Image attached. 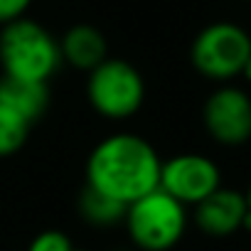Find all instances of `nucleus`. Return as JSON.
I'll return each mask as SVG.
<instances>
[{"mask_svg":"<svg viewBox=\"0 0 251 251\" xmlns=\"http://www.w3.org/2000/svg\"><path fill=\"white\" fill-rule=\"evenodd\" d=\"M251 57V37L234 23H212L197 32L190 47L192 67L212 81H229L241 76L246 59Z\"/></svg>","mask_w":251,"mask_h":251,"instance_id":"5","label":"nucleus"},{"mask_svg":"<svg viewBox=\"0 0 251 251\" xmlns=\"http://www.w3.org/2000/svg\"><path fill=\"white\" fill-rule=\"evenodd\" d=\"M241 229H244V231H251V209H246L244 222H241Z\"/></svg>","mask_w":251,"mask_h":251,"instance_id":"16","label":"nucleus"},{"mask_svg":"<svg viewBox=\"0 0 251 251\" xmlns=\"http://www.w3.org/2000/svg\"><path fill=\"white\" fill-rule=\"evenodd\" d=\"M72 251H86V249H72Z\"/></svg>","mask_w":251,"mask_h":251,"instance_id":"18","label":"nucleus"},{"mask_svg":"<svg viewBox=\"0 0 251 251\" xmlns=\"http://www.w3.org/2000/svg\"><path fill=\"white\" fill-rule=\"evenodd\" d=\"M131 244L138 251H170L187 229V212L160 187L131 202L123 217Z\"/></svg>","mask_w":251,"mask_h":251,"instance_id":"3","label":"nucleus"},{"mask_svg":"<svg viewBox=\"0 0 251 251\" xmlns=\"http://www.w3.org/2000/svg\"><path fill=\"white\" fill-rule=\"evenodd\" d=\"M72 249L74 244L62 229H45L27 246V251H72Z\"/></svg>","mask_w":251,"mask_h":251,"instance_id":"13","label":"nucleus"},{"mask_svg":"<svg viewBox=\"0 0 251 251\" xmlns=\"http://www.w3.org/2000/svg\"><path fill=\"white\" fill-rule=\"evenodd\" d=\"M0 67L5 76L50 84L62 67L59 40L37 20H13L0 27Z\"/></svg>","mask_w":251,"mask_h":251,"instance_id":"2","label":"nucleus"},{"mask_svg":"<svg viewBox=\"0 0 251 251\" xmlns=\"http://www.w3.org/2000/svg\"><path fill=\"white\" fill-rule=\"evenodd\" d=\"M246 209H249L246 197L239 190L217 187L212 195H207L202 202L195 204V224L202 234L224 239L241 229Z\"/></svg>","mask_w":251,"mask_h":251,"instance_id":"8","label":"nucleus"},{"mask_svg":"<svg viewBox=\"0 0 251 251\" xmlns=\"http://www.w3.org/2000/svg\"><path fill=\"white\" fill-rule=\"evenodd\" d=\"M126 209H128V204H123V202L89 187L86 182H84L81 192L76 195V212L91 226L106 229V226H113V224H123Z\"/></svg>","mask_w":251,"mask_h":251,"instance_id":"11","label":"nucleus"},{"mask_svg":"<svg viewBox=\"0 0 251 251\" xmlns=\"http://www.w3.org/2000/svg\"><path fill=\"white\" fill-rule=\"evenodd\" d=\"M160 155L136 133H116L94 146L86 158V185L131 204L160 185Z\"/></svg>","mask_w":251,"mask_h":251,"instance_id":"1","label":"nucleus"},{"mask_svg":"<svg viewBox=\"0 0 251 251\" xmlns=\"http://www.w3.org/2000/svg\"><path fill=\"white\" fill-rule=\"evenodd\" d=\"M163 192L175 197L180 204H197L217 187H222V175L214 160L200 153H180L160 165Z\"/></svg>","mask_w":251,"mask_h":251,"instance_id":"7","label":"nucleus"},{"mask_svg":"<svg viewBox=\"0 0 251 251\" xmlns=\"http://www.w3.org/2000/svg\"><path fill=\"white\" fill-rule=\"evenodd\" d=\"M244 197H246V204H249V209H251V185H249V190H246Z\"/></svg>","mask_w":251,"mask_h":251,"instance_id":"17","label":"nucleus"},{"mask_svg":"<svg viewBox=\"0 0 251 251\" xmlns=\"http://www.w3.org/2000/svg\"><path fill=\"white\" fill-rule=\"evenodd\" d=\"M30 5H32V0H0V27L25 18Z\"/></svg>","mask_w":251,"mask_h":251,"instance_id":"14","label":"nucleus"},{"mask_svg":"<svg viewBox=\"0 0 251 251\" xmlns=\"http://www.w3.org/2000/svg\"><path fill=\"white\" fill-rule=\"evenodd\" d=\"M241 76H244V79L251 84V57L246 59V64H244V69H241Z\"/></svg>","mask_w":251,"mask_h":251,"instance_id":"15","label":"nucleus"},{"mask_svg":"<svg viewBox=\"0 0 251 251\" xmlns=\"http://www.w3.org/2000/svg\"><path fill=\"white\" fill-rule=\"evenodd\" d=\"M59 52H62V64H69L89 74L94 67L108 59V42L99 27L89 23H79L72 25L59 37Z\"/></svg>","mask_w":251,"mask_h":251,"instance_id":"9","label":"nucleus"},{"mask_svg":"<svg viewBox=\"0 0 251 251\" xmlns=\"http://www.w3.org/2000/svg\"><path fill=\"white\" fill-rule=\"evenodd\" d=\"M202 123L207 136L226 148L251 141V96L239 86H219L202 106Z\"/></svg>","mask_w":251,"mask_h":251,"instance_id":"6","label":"nucleus"},{"mask_svg":"<svg viewBox=\"0 0 251 251\" xmlns=\"http://www.w3.org/2000/svg\"><path fill=\"white\" fill-rule=\"evenodd\" d=\"M86 99L99 116L108 121H126L136 116L146 101L143 74L131 62L108 57L89 72Z\"/></svg>","mask_w":251,"mask_h":251,"instance_id":"4","label":"nucleus"},{"mask_svg":"<svg viewBox=\"0 0 251 251\" xmlns=\"http://www.w3.org/2000/svg\"><path fill=\"white\" fill-rule=\"evenodd\" d=\"M30 128L32 126L27 121H23L18 113L0 103V158L20 153L30 138Z\"/></svg>","mask_w":251,"mask_h":251,"instance_id":"12","label":"nucleus"},{"mask_svg":"<svg viewBox=\"0 0 251 251\" xmlns=\"http://www.w3.org/2000/svg\"><path fill=\"white\" fill-rule=\"evenodd\" d=\"M0 103L18 113L23 121L35 126L45 118L52 103L50 84L47 81H25L13 76H0Z\"/></svg>","mask_w":251,"mask_h":251,"instance_id":"10","label":"nucleus"}]
</instances>
